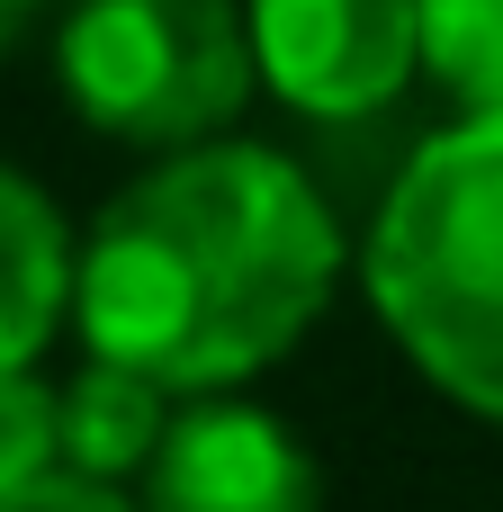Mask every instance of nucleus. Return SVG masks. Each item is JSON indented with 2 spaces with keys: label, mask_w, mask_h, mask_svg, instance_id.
Masks as SVG:
<instances>
[{
  "label": "nucleus",
  "mask_w": 503,
  "mask_h": 512,
  "mask_svg": "<svg viewBox=\"0 0 503 512\" xmlns=\"http://www.w3.org/2000/svg\"><path fill=\"white\" fill-rule=\"evenodd\" d=\"M63 468V432H54V387L36 369H0V495L36 486Z\"/></svg>",
  "instance_id": "9"
},
{
  "label": "nucleus",
  "mask_w": 503,
  "mask_h": 512,
  "mask_svg": "<svg viewBox=\"0 0 503 512\" xmlns=\"http://www.w3.org/2000/svg\"><path fill=\"white\" fill-rule=\"evenodd\" d=\"M135 504L144 512H324V468L288 414L225 387V396H180Z\"/></svg>",
  "instance_id": "5"
},
{
  "label": "nucleus",
  "mask_w": 503,
  "mask_h": 512,
  "mask_svg": "<svg viewBox=\"0 0 503 512\" xmlns=\"http://www.w3.org/2000/svg\"><path fill=\"white\" fill-rule=\"evenodd\" d=\"M0 512H144V504H135L126 486H90V477L54 468V477H36V486L0 495Z\"/></svg>",
  "instance_id": "10"
},
{
  "label": "nucleus",
  "mask_w": 503,
  "mask_h": 512,
  "mask_svg": "<svg viewBox=\"0 0 503 512\" xmlns=\"http://www.w3.org/2000/svg\"><path fill=\"white\" fill-rule=\"evenodd\" d=\"M243 18H252L261 90L324 126L396 108L423 72L414 0H243Z\"/></svg>",
  "instance_id": "4"
},
{
  "label": "nucleus",
  "mask_w": 503,
  "mask_h": 512,
  "mask_svg": "<svg viewBox=\"0 0 503 512\" xmlns=\"http://www.w3.org/2000/svg\"><path fill=\"white\" fill-rule=\"evenodd\" d=\"M72 270H81V243L63 207L0 162V369H36L45 342L72 324Z\"/></svg>",
  "instance_id": "6"
},
{
  "label": "nucleus",
  "mask_w": 503,
  "mask_h": 512,
  "mask_svg": "<svg viewBox=\"0 0 503 512\" xmlns=\"http://www.w3.org/2000/svg\"><path fill=\"white\" fill-rule=\"evenodd\" d=\"M54 72L72 117L135 153L216 144L261 90L243 0H72Z\"/></svg>",
  "instance_id": "3"
},
{
  "label": "nucleus",
  "mask_w": 503,
  "mask_h": 512,
  "mask_svg": "<svg viewBox=\"0 0 503 512\" xmlns=\"http://www.w3.org/2000/svg\"><path fill=\"white\" fill-rule=\"evenodd\" d=\"M360 279L414 378L503 423V108H459L387 180Z\"/></svg>",
  "instance_id": "2"
},
{
  "label": "nucleus",
  "mask_w": 503,
  "mask_h": 512,
  "mask_svg": "<svg viewBox=\"0 0 503 512\" xmlns=\"http://www.w3.org/2000/svg\"><path fill=\"white\" fill-rule=\"evenodd\" d=\"M423 72L459 108H503V0H414Z\"/></svg>",
  "instance_id": "8"
},
{
  "label": "nucleus",
  "mask_w": 503,
  "mask_h": 512,
  "mask_svg": "<svg viewBox=\"0 0 503 512\" xmlns=\"http://www.w3.org/2000/svg\"><path fill=\"white\" fill-rule=\"evenodd\" d=\"M342 225L324 189L270 144H189L135 171L81 234L72 333L90 360L144 369L171 396H225L288 360L333 288Z\"/></svg>",
  "instance_id": "1"
},
{
  "label": "nucleus",
  "mask_w": 503,
  "mask_h": 512,
  "mask_svg": "<svg viewBox=\"0 0 503 512\" xmlns=\"http://www.w3.org/2000/svg\"><path fill=\"white\" fill-rule=\"evenodd\" d=\"M180 396L153 387L144 369H117V360H90L54 387V432H63V468L90 477V486H144L162 432H171Z\"/></svg>",
  "instance_id": "7"
},
{
  "label": "nucleus",
  "mask_w": 503,
  "mask_h": 512,
  "mask_svg": "<svg viewBox=\"0 0 503 512\" xmlns=\"http://www.w3.org/2000/svg\"><path fill=\"white\" fill-rule=\"evenodd\" d=\"M27 9H45V0H0V18H27ZM72 9V0H63Z\"/></svg>",
  "instance_id": "11"
}]
</instances>
